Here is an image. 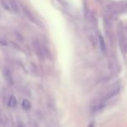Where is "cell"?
I'll return each mask as SVG.
<instances>
[{
    "mask_svg": "<svg viewBox=\"0 0 127 127\" xmlns=\"http://www.w3.org/2000/svg\"><path fill=\"white\" fill-rule=\"evenodd\" d=\"M119 90H120V85H117L113 89H112L108 93H106V95L104 97V98L102 99V105H104L105 102L108 101V100H110L111 98H112L115 95H117V94L119 93Z\"/></svg>",
    "mask_w": 127,
    "mask_h": 127,
    "instance_id": "1",
    "label": "cell"
},
{
    "mask_svg": "<svg viewBox=\"0 0 127 127\" xmlns=\"http://www.w3.org/2000/svg\"><path fill=\"white\" fill-rule=\"evenodd\" d=\"M17 98H16L14 96H11V97H10V99H9V101H8L9 106L11 107V108H14V107L17 106Z\"/></svg>",
    "mask_w": 127,
    "mask_h": 127,
    "instance_id": "6",
    "label": "cell"
},
{
    "mask_svg": "<svg viewBox=\"0 0 127 127\" xmlns=\"http://www.w3.org/2000/svg\"><path fill=\"white\" fill-rule=\"evenodd\" d=\"M22 107L24 110H30L31 107V104H30V100L28 99H24L22 102Z\"/></svg>",
    "mask_w": 127,
    "mask_h": 127,
    "instance_id": "8",
    "label": "cell"
},
{
    "mask_svg": "<svg viewBox=\"0 0 127 127\" xmlns=\"http://www.w3.org/2000/svg\"><path fill=\"white\" fill-rule=\"evenodd\" d=\"M22 10H23V12H24V16H25V17L29 19V20L31 21V22H35V17H34L33 13L30 11V9L27 8L26 6H23L22 7Z\"/></svg>",
    "mask_w": 127,
    "mask_h": 127,
    "instance_id": "3",
    "label": "cell"
},
{
    "mask_svg": "<svg viewBox=\"0 0 127 127\" xmlns=\"http://www.w3.org/2000/svg\"><path fill=\"white\" fill-rule=\"evenodd\" d=\"M9 3H10V6L11 8L12 12L14 13H18L20 11V8H19V5L17 3V2L16 0H8Z\"/></svg>",
    "mask_w": 127,
    "mask_h": 127,
    "instance_id": "4",
    "label": "cell"
},
{
    "mask_svg": "<svg viewBox=\"0 0 127 127\" xmlns=\"http://www.w3.org/2000/svg\"><path fill=\"white\" fill-rule=\"evenodd\" d=\"M3 78H4V79L6 80V82L9 84V85H13V83H14L13 77H12L11 71H10L8 68H4V69H3Z\"/></svg>",
    "mask_w": 127,
    "mask_h": 127,
    "instance_id": "2",
    "label": "cell"
},
{
    "mask_svg": "<svg viewBox=\"0 0 127 127\" xmlns=\"http://www.w3.org/2000/svg\"><path fill=\"white\" fill-rule=\"evenodd\" d=\"M35 51H36V52H37V54H38V56L39 57H42V49H41V46H40V44H39V42L37 40H35Z\"/></svg>",
    "mask_w": 127,
    "mask_h": 127,
    "instance_id": "7",
    "label": "cell"
},
{
    "mask_svg": "<svg viewBox=\"0 0 127 127\" xmlns=\"http://www.w3.org/2000/svg\"><path fill=\"white\" fill-rule=\"evenodd\" d=\"M0 3H1V4L3 9H5V10H8V11H10V12H12L11 8H10L8 0H0Z\"/></svg>",
    "mask_w": 127,
    "mask_h": 127,
    "instance_id": "5",
    "label": "cell"
},
{
    "mask_svg": "<svg viewBox=\"0 0 127 127\" xmlns=\"http://www.w3.org/2000/svg\"><path fill=\"white\" fill-rule=\"evenodd\" d=\"M87 127H94V122L90 123V124H89V126H87Z\"/></svg>",
    "mask_w": 127,
    "mask_h": 127,
    "instance_id": "10",
    "label": "cell"
},
{
    "mask_svg": "<svg viewBox=\"0 0 127 127\" xmlns=\"http://www.w3.org/2000/svg\"><path fill=\"white\" fill-rule=\"evenodd\" d=\"M99 46H100V49L102 51H105L106 50V47H105V43L104 41L103 37L101 36H99Z\"/></svg>",
    "mask_w": 127,
    "mask_h": 127,
    "instance_id": "9",
    "label": "cell"
},
{
    "mask_svg": "<svg viewBox=\"0 0 127 127\" xmlns=\"http://www.w3.org/2000/svg\"><path fill=\"white\" fill-rule=\"evenodd\" d=\"M17 127H24V126L22 124V123H18V125H17Z\"/></svg>",
    "mask_w": 127,
    "mask_h": 127,
    "instance_id": "11",
    "label": "cell"
}]
</instances>
